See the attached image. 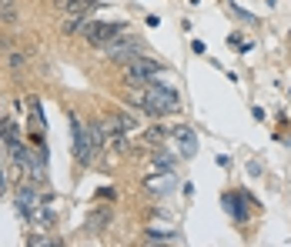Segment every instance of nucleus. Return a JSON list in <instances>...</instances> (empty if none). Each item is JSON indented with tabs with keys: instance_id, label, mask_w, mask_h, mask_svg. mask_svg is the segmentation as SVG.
Returning a JSON list of instances; mask_svg holds the SVG:
<instances>
[{
	"instance_id": "obj_4",
	"label": "nucleus",
	"mask_w": 291,
	"mask_h": 247,
	"mask_svg": "<svg viewBox=\"0 0 291 247\" xmlns=\"http://www.w3.org/2000/svg\"><path fill=\"white\" fill-rule=\"evenodd\" d=\"M144 50H147V44H144V40H137L134 34H121L117 40L107 44V57H111L114 64H127V60L141 57Z\"/></svg>"
},
{
	"instance_id": "obj_8",
	"label": "nucleus",
	"mask_w": 291,
	"mask_h": 247,
	"mask_svg": "<svg viewBox=\"0 0 291 247\" xmlns=\"http://www.w3.org/2000/svg\"><path fill=\"white\" fill-rule=\"evenodd\" d=\"M37 204H40L37 187H34V184H20V187H17V217L30 221V217L37 214Z\"/></svg>"
},
{
	"instance_id": "obj_15",
	"label": "nucleus",
	"mask_w": 291,
	"mask_h": 247,
	"mask_svg": "<svg viewBox=\"0 0 291 247\" xmlns=\"http://www.w3.org/2000/svg\"><path fill=\"white\" fill-rule=\"evenodd\" d=\"M87 27H90V17H87V13H70V20H67V27H64V30H67V34H84Z\"/></svg>"
},
{
	"instance_id": "obj_13",
	"label": "nucleus",
	"mask_w": 291,
	"mask_h": 247,
	"mask_svg": "<svg viewBox=\"0 0 291 247\" xmlns=\"http://www.w3.org/2000/svg\"><path fill=\"white\" fill-rule=\"evenodd\" d=\"M111 224V207H97V211L87 217V231H101V227Z\"/></svg>"
},
{
	"instance_id": "obj_3",
	"label": "nucleus",
	"mask_w": 291,
	"mask_h": 247,
	"mask_svg": "<svg viewBox=\"0 0 291 247\" xmlns=\"http://www.w3.org/2000/svg\"><path fill=\"white\" fill-rule=\"evenodd\" d=\"M121 34H127V23H121V20H90V27L84 30L87 44L101 47V50L111 44V40H117Z\"/></svg>"
},
{
	"instance_id": "obj_24",
	"label": "nucleus",
	"mask_w": 291,
	"mask_h": 247,
	"mask_svg": "<svg viewBox=\"0 0 291 247\" xmlns=\"http://www.w3.org/2000/svg\"><path fill=\"white\" fill-rule=\"evenodd\" d=\"M97 197H104V201H114V191H111V187H101V191H97Z\"/></svg>"
},
{
	"instance_id": "obj_19",
	"label": "nucleus",
	"mask_w": 291,
	"mask_h": 247,
	"mask_svg": "<svg viewBox=\"0 0 291 247\" xmlns=\"http://www.w3.org/2000/svg\"><path fill=\"white\" fill-rule=\"evenodd\" d=\"M231 13H235V17H238L241 23H248V27H255V23H261V20H258V17H255L251 10H245V7H238V3H231Z\"/></svg>"
},
{
	"instance_id": "obj_14",
	"label": "nucleus",
	"mask_w": 291,
	"mask_h": 247,
	"mask_svg": "<svg viewBox=\"0 0 291 247\" xmlns=\"http://www.w3.org/2000/svg\"><path fill=\"white\" fill-rule=\"evenodd\" d=\"M117 124H121V130H124L127 137L141 134V121H137L134 114H117Z\"/></svg>"
},
{
	"instance_id": "obj_6",
	"label": "nucleus",
	"mask_w": 291,
	"mask_h": 247,
	"mask_svg": "<svg viewBox=\"0 0 291 247\" xmlns=\"http://www.w3.org/2000/svg\"><path fill=\"white\" fill-rule=\"evenodd\" d=\"M221 204H224V211H228V217H231V221H238V224H248L251 207H258V201L248 191H228L221 197Z\"/></svg>"
},
{
	"instance_id": "obj_23",
	"label": "nucleus",
	"mask_w": 291,
	"mask_h": 247,
	"mask_svg": "<svg viewBox=\"0 0 291 247\" xmlns=\"http://www.w3.org/2000/svg\"><path fill=\"white\" fill-rule=\"evenodd\" d=\"M23 64H27V57H23V54H10V67L13 70H20Z\"/></svg>"
},
{
	"instance_id": "obj_2",
	"label": "nucleus",
	"mask_w": 291,
	"mask_h": 247,
	"mask_svg": "<svg viewBox=\"0 0 291 247\" xmlns=\"http://www.w3.org/2000/svg\"><path fill=\"white\" fill-rule=\"evenodd\" d=\"M161 74H168V64L151 60V57H144V54L124 64V80H127V87H147V84L161 80Z\"/></svg>"
},
{
	"instance_id": "obj_1",
	"label": "nucleus",
	"mask_w": 291,
	"mask_h": 247,
	"mask_svg": "<svg viewBox=\"0 0 291 247\" xmlns=\"http://www.w3.org/2000/svg\"><path fill=\"white\" fill-rule=\"evenodd\" d=\"M141 111H144L147 117H154V121L168 117V114H178V111H181L178 90L168 87V84H161V80L147 84V87H144V104H141Z\"/></svg>"
},
{
	"instance_id": "obj_7",
	"label": "nucleus",
	"mask_w": 291,
	"mask_h": 247,
	"mask_svg": "<svg viewBox=\"0 0 291 247\" xmlns=\"http://www.w3.org/2000/svg\"><path fill=\"white\" fill-rule=\"evenodd\" d=\"M101 130H104V147H107L111 154H127V147H131V137L121 130L117 117H101Z\"/></svg>"
},
{
	"instance_id": "obj_16",
	"label": "nucleus",
	"mask_w": 291,
	"mask_h": 247,
	"mask_svg": "<svg viewBox=\"0 0 291 247\" xmlns=\"http://www.w3.org/2000/svg\"><path fill=\"white\" fill-rule=\"evenodd\" d=\"M87 134H90V144H94V154H104L107 147H104V130H101V121H94L87 127Z\"/></svg>"
},
{
	"instance_id": "obj_21",
	"label": "nucleus",
	"mask_w": 291,
	"mask_h": 247,
	"mask_svg": "<svg viewBox=\"0 0 291 247\" xmlns=\"http://www.w3.org/2000/svg\"><path fill=\"white\" fill-rule=\"evenodd\" d=\"M0 17H3L7 23L17 20V10H13V3H10V0H0Z\"/></svg>"
},
{
	"instance_id": "obj_17",
	"label": "nucleus",
	"mask_w": 291,
	"mask_h": 247,
	"mask_svg": "<svg viewBox=\"0 0 291 247\" xmlns=\"http://www.w3.org/2000/svg\"><path fill=\"white\" fill-rule=\"evenodd\" d=\"M67 10L70 13H87L90 17V13L97 10V0H67Z\"/></svg>"
},
{
	"instance_id": "obj_9",
	"label": "nucleus",
	"mask_w": 291,
	"mask_h": 247,
	"mask_svg": "<svg viewBox=\"0 0 291 247\" xmlns=\"http://www.w3.org/2000/svg\"><path fill=\"white\" fill-rule=\"evenodd\" d=\"M144 187L151 194H161V197H164V194L178 191V177H174L171 170H157V174H151V177L144 180Z\"/></svg>"
},
{
	"instance_id": "obj_18",
	"label": "nucleus",
	"mask_w": 291,
	"mask_h": 247,
	"mask_svg": "<svg viewBox=\"0 0 291 247\" xmlns=\"http://www.w3.org/2000/svg\"><path fill=\"white\" fill-rule=\"evenodd\" d=\"M144 234H147V241H161V244H164V241H174V244L184 241V237L174 234V231H157V227H151V231H144Z\"/></svg>"
},
{
	"instance_id": "obj_12",
	"label": "nucleus",
	"mask_w": 291,
	"mask_h": 247,
	"mask_svg": "<svg viewBox=\"0 0 291 247\" xmlns=\"http://www.w3.org/2000/svg\"><path fill=\"white\" fill-rule=\"evenodd\" d=\"M151 164H154V170H174L178 157H174L171 150H161V147H157L154 154H151Z\"/></svg>"
},
{
	"instance_id": "obj_11",
	"label": "nucleus",
	"mask_w": 291,
	"mask_h": 247,
	"mask_svg": "<svg viewBox=\"0 0 291 247\" xmlns=\"http://www.w3.org/2000/svg\"><path fill=\"white\" fill-rule=\"evenodd\" d=\"M27 111H30V130H34V134H44V130H47V121H44L40 97H27Z\"/></svg>"
},
{
	"instance_id": "obj_22",
	"label": "nucleus",
	"mask_w": 291,
	"mask_h": 247,
	"mask_svg": "<svg viewBox=\"0 0 291 247\" xmlns=\"http://www.w3.org/2000/svg\"><path fill=\"white\" fill-rule=\"evenodd\" d=\"M168 134H171L168 127H161V124H157V127H151V130H147V140H151V144H157V140H164Z\"/></svg>"
},
{
	"instance_id": "obj_20",
	"label": "nucleus",
	"mask_w": 291,
	"mask_h": 247,
	"mask_svg": "<svg viewBox=\"0 0 291 247\" xmlns=\"http://www.w3.org/2000/svg\"><path fill=\"white\" fill-rule=\"evenodd\" d=\"M0 134L7 137V144H10V140H20V127H17L13 121H3L0 124Z\"/></svg>"
},
{
	"instance_id": "obj_10",
	"label": "nucleus",
	"mask_w": 291,
	"mask_h": 247,
	"mask_svg": "<svg viewBox=\"0 0 291 247\" xmlns=\"http://www.w3.org/2000/svg\"><path fill=\"white\" fill-rule=\"evenodd\" d=\"M171 137L178 140V150L184 154V157H194V154H198V134L191 130L188 124H181V127H174V130H171Z\"/></svg>"
},
{
	"instance_id": "obj_5",
	"label": "nucleus",
	"mask_w": 291,
	"mask_h": 247,
	"mask_svg": "<svg viewBox=\"0 0 291 247\" xmlns=\"http://www.w3.org/2000/svg\"><path fill=\"white\" fill-rule=\"evenodd\" d=\"M70 144H74V157L80 164H94L97 154H94V144H90V134H87V124L80 117H70Z\"/></svg>"
},
{
	"instance_id": "obj_25",
	"label": "nucleus",
	"mask_w": 291,
	"mask_h": 247,
	"mask_svg": "<svg viewBox=\"0 0 291 247\" xmlns=\"http://www.w3.org/2000/svg\"><path fill=\"white\" fill-rule=\"evenodd\" d=\"M7 191V177H3V167H0V194Z\"/></svg>"
}]
</instances>
